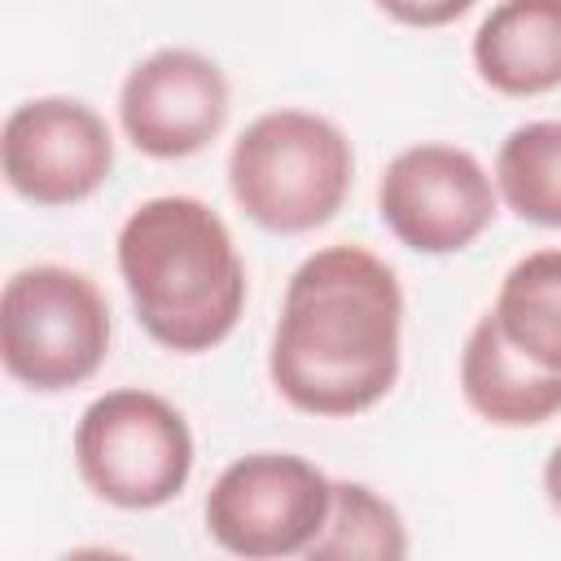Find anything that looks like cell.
<instances>
[{"instance_id": "7a4b0ae2", "label": "cell", "mask_w": 561, "mask_h": 561, "mask_svg": "<svg viewBox=\"0 0 561 561\" xmlns=\"http://www.w3.org/2000/svg\"><path fill=\"white\" fill-rule=\"evenodd\" d=\"M118 276L140 329L175 355L219 346L245 307V263L228 224L184 193L149 197L123 219Z\"/></svg>"}, {"instance_id": "8992f818", "label": "cell", "mask_w": 561, "mask_h": 561, "mask_svg": "<svg viewBox=\"0 0 561 561\" xmlns=\"http://www.w3.org/2000/svg\"><path fill=\"white\" fill-rule=\"evenodd\" d=\"M333 478L294 451H250L232 460L206 495L210 539L245 561L307 557L324 530Z\"/></svg>"}, {"instance_id": "9c48e42d", "label": "cell", "mask_w": 561, "mask_h": 561, "mask_svg": "<svg viewBox=\"0 0 561 561\" xmlns=\"http://www.w3.org/2000/svg\"><path fill=\"white\" fill-rule=\"evenodd\" d=\"M232 92L224 70L197 48H158L136 61L118 92L123 136L158 162L202 153L228 123Z\"/></svg>"}, {"instance_id": "2e32d148", "label": "cell", "mask_w": 561, "mask_h": 561, "mask_svg": "<svg viewBox=\"0 0 561 561\" xmlns=\"http://www.w3.org/2000/svg\"><path fill=\"white\" fill-rule=\"evenodd\" d=\"M543 495H548V504L561 513V443H557V451H552L548 465H543Z\"/></svg>"}, {"instance_id": "4fadbf2b", "label": "cell", "mask_w": 561, "mask_h": 561, "mask_svg": "<svg viewBox=\"0 0 561 561\" xmlns=\"http://www.w3.org/2000/svg\"><path fill=\"white\" fill-rule=\"evenodd\" d=\"M495 188L504 206L539 228H561V123L535 118L504 136L495 153Z\"/></svg>"}, {"instance_id": "30bf717a", "label": "cell", "mask_w": 561, "mask_h": 561, "mask_svg": "<svg viewBox=\"0 0 561 561\" xmlns=\"http://www.w3.org/2000/svg\"><path fill=\"white\" fill-rule=\"evenodd\" d=\"M473 70L500 96L561 88V0H500L473 31Z\"/></svg>"}, {"instance_id": "ba28073f", "label": "cell", "mask_w": 561, "mask_h": 561, "mask_svg": "<svg viewBox=\"0 0 561 561\" xmlns=\"http://www.w3.org/2000/svg\"><path fill=\"white\" fill-rule=\"evenodd\" d=\"M0 167L18 197L35 206H75L110 180L114 136L88 101L35 96L4 118Z\"/></svg>"}, {"instance_id": "9a60e30c", "label": "cell", "mask_w": 561, "mask_h": 561, "mask_svg": "<svg viewBox=\"0 0 561 561\" xmlns=\"http://www.w3.org/2000/svg\"><path fill=\"white\" fill-rule=\"evenodd\" d=\"M373 4L386 18H394L399 26H416V31L447 26V22H456L473 9V0H373Z\"/></svg>"}, {"instance_id": "5b68a950", "label": "cell", "mask_w": 561, "mask_h": 561, "mask_svg": "<svg viewBox=\"0 0 561 561\" xmlns=\"http://www.w3.org/2000/svg\"><path fill=\"white\" fill-rule=\"evenodd\" d=\"M75 469L88 491L114 508H162L188 486L193 473L188 421L153 390H105L75 425Z\"/></svg>"}, {"instance_id": "8fae6325", "label": "cell", "mask_w": 561, "mask_h": 561, "mask_svg": "<svg viewBox=\"0 0 561 561\" xmlns=\"http://www.w3.org/2000/svg\"><path fill=\"white\" fill-rule=\"evenodd\" d=\"M460 394L482 421L526 430L561 412V373H543L530 359H522L486 311L469 329L460 351Z\"/></svg>"}, {"instance_id": "7c38bea8", "label": "cell", "mask_w": 561, "mask_h": 561, "mask_svg": "<svg viewBox=\"0 0 561 561\" xmlns=\"http://www.w3.org/2000/svg\"><path fill=\"white\" fill-rule=\"evenodd\" d=\"M504 342L543 373H561V245L517 259L491 307Z\"/></svg>"}, {"instance_id": "6da1fadb", "label": "cell", "mask_w": 561, "mask_h": 561, "mask_svg": "<svg viewBox=\"0 0 561 561\" xmlns=\"http://www.w3.org/2000/svg\"><path fill=\"white\" fill-rule=\"evenodd\" d=\"M403 364V289L386 259L364 245L307 254L272 329L267 377L307 416H359L377 408Z\"/></svg>"}, {"instance_id": "277c9868", "label": "cell", "mask_w": 561, "mask_h": 561, "mask_svg": "<svg viewBox=\"0 0 561 561\" xmlns=\"http://www.w3.org/2000/svg\"><path fill=\"white\" fill-rule=\"evenodd\" d=\"M110 355V302L92 276L35 263L4 280L0 359L4 373L39 394H57L96 377Z\"/></svg>"}, {"instance_id": "3957f363", "label": "cell", "mask_w": 561, "mask_h": 561, "mask_svg": "<svg viewBox=\"0 0 561 561\" xmlns=\"http://www.w3.org/2000/svg\"><path fill=\"white\" fill-rule=\"evenodd\" d=\"M355 175L346 131L311 110L259 114L228 153V188L245 219L263 232L298 237L324 228Z\"/></svg>"}, {"instance_id": "5bb4252c", "label": "cell", "mask_w": 561, "mask_h": 561, "mask_svg": "<svg viewBox=\"0 0 561 561\" xmlns=\"http://www.w3.org/2000/svg\"><path fill=\"white\" fill-rule=\"evenodd\" d=\"M307 557L311 561H399L408 557V530L399 508L381 500L368 482L333 478V504Z\"/></svg>"}, {"instance_id": "52a82bcc", "label": "cell", "mask_w": 561, "mask_h": 561, "mask_svg": "<svg viewBox=\"0 0 561 561\" xmlns=\"http://www.w3.org/2000/svg\"><path fill=\"white\" fill-rule=\"evenodd\" d=\"M381 224L416 254H460L500 215V188L460 145H408L377 180Z\"/></svg>"}]
</instances>
